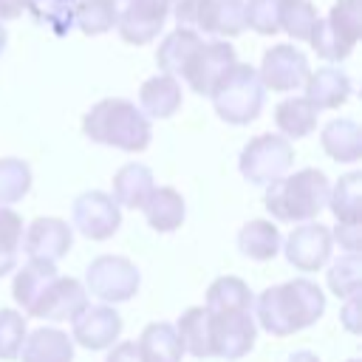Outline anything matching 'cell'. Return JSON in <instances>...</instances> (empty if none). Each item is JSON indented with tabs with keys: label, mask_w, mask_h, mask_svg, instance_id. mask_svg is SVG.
Segmentation results:
<instances>
[{
	"label": "cell",
	"mask_w": 362,
	"mask_h": 362,
	"mask_svg": "<svg viewBox=\"0 0 362 362\" xmlns=\"http://www.w3.org/2000/svg\"><path fill=\"white\" fill-rule=\"evenodd\" d=\"M255 322L272 337H291L311 328L325 314V294L308 277H294L263 288L255 300Z\"/></svg>",
	"instance_id": "6da1fadb"
},
{
	"label": "cell",
	"mask_w": 362,
	"mask_h": 362,
	"mask_svg": "<svg viewBox=\"0 0 362 362\" xmlns=\"http://www.w3.org/2000/svg\"><path fill=\"white\" fill-rule=\"evenodd\" d=\"M82 133L105 147H116L124 153H141L150 147L153 124L130 99H99L82 116Z\"/></svg>",
	"instance_id": "7a4b0ae2"
},
{
	"label": "cell",
	"mask_w": 362,
	"mask_h": 362,
	"mask_svg": "<svg viewBox=\"0 0 362 362\" xmlns=\"http://www.w3.org/2000/svg\"><path fill=\"white\" fill-rule=\"evenodd\" d=\"M328 192H331V184L325 173L317 167H305L266 184L263 204L274 221L303 223V221H314L328 206Z\"/></svg>",
	"instance_id": "3957f363"
},
{
	"label": "cell",
	"mask_w": 362,
	"mask_h": 362,
	"mask_svg": "<svg viewBox=\"0 0 362 362\" xmlns=\"http://www.w3.org/2000/svg\"><path fill=\"white\" fill-rule=\"evenodd\" d=\"M212 107L215 113L226 122V124H249L260 116L263 102H266V88L260 82L257 68H252L249 62H232L223 76L215 82V88L209 90Z\"/></svg>",
	"instance_id": "277c9868"
},
{
	"label": "cell",
	"mask_w": 362,
	"mask_h": 362,
	"mask_svg": "<svg viewBox=\"0 0 362 362\" xmlns=\"http://www.w3.org/2000/svg\"><path fill=\"white\" fill-rule=\"evenodd\" d=\"M291 164H294V147L291 139H286L283 133H260L249 139L238 158L240 175L255 187H266L277 181L291 170Z\"/></svg>",
	"instance_id": "5b68a950"
},
{
	"label": "cell",
	"mask_w": 362,
	"mask_h": 362,
	"mask_svg": "<svg viewBox=\"0 0 362 362\" xmlns=\"http://www.w3.org/2000/svg\"><path fill=\"white\" fill-rule=\"evenodd\" d=\"M170 14L178 25L198 34L238 37L246 28L243 0H175Z\"/></svg>",
	"instance_id": "8992f818"
},
{
	"label": "cell",
	"mask_w": 362,
	"mask_h": 362,
	"mask_svg": "<svg viewBox=\"0 0 362 362\" xmlns=\"http://www.w3.org/2000/svg\"><path fill=\"white\" fill-rule=\"evenodd\" d=\"M139 286H141V274L136 263L122 255H99L85 269V291L110 305L133 300Z\"/></svg>",
	"instance_id": "52a82bcc"
},
{
	"label": "cell",
	"mask_w": 362,
	"mask_h": 362,
	"mask_svg": "<svg viewBox=\"0 0 362 362\" xmlns=\"http://www.w3.org/2000/svg\"><path fill=\"white\" fill-rule=\"evenodd\" d=\"M280 252L286 255V260L297 272H320L328 263L331 252H334L331 229L325 223H320L317 218L314 221H303L280 243Z\"/></svg>",
	"instance_id": "ba28073f"
},
{
	"label": "cell",
	"mask_w": 362,
	"mask_h": 362,
	"mask_svg": "<svg viewBox=\"0 0 362 362\" xmlns=\"http://www.w3.org/2000/svg\"><path fill=\"white\" fill-rule=\"evenodd\" d=\"M71 218H74V229L88 240H107L122 226V206L113 201L110 192L88 189L76 195Z\"/></svg>",
	"instance_id": "9c48e42d"
},
{
	"label": "cell",
	"mask_w": 362,
	"mask_h": 362,
	"mask_svg": "<svg viewBox=\"0 0 362 362\" xmlns=\"http://www.w3.org/2000/svg\"><path fill=\"white\" fill-rule=\"evenodd\" d=\"M232 62H235V48H232V42L226 37L201 40L198 48L192 51V57L187 59V65L181 71V79L198 96H209V90L215 88V82L223 76V71Z\"/></svg>",
	"instance_id": "30bf717a"
},
{
	"label": "cell",
	"mask_w": 362,
	"mask_h": 362,
	"mask_svg": "<svg viewBox=\"0 0 362 362\" xmlns=\"http://www.w3.org/2000/svg\"><path fill=\"white\" fill-rule=\"evenodd\" d=\"M311 65H308V57L294 48L291 42H280V45H272L263 59H260V82L266 90H277V93H288V90H297L303 88L305 76H308Z\"/></svg>",
	"instance_id": "8fae6325"
},
{
	"label": "cell",
	"mask_w": 362,
	"mask_h": 362,
	"mask_svg": "<svg viewBox=\"0 0 362 362\" xmlns=\"http://www.w3.org/2000/svg\"><path fill=\"white\" fill-rule=\"evenodd\" d=\"M255 339H257V322L252 308L212 314V356L235 362L255 348Z\"/></svg>",
	"instance_id": "7c38bea8"
},
{
	"label": "cell",
	"mask_w": 362,
	"mask_h": 362,
	"mask_svg": "<svg viewBox=\"0 0 362 362\" xmlns=\"http://www.w3.org/2000/svg\"><path fill=\"white\" fill-rule=\"evenodd\" d=\"M173 3L175 0H127V6L119 8V20H116L119 37L130 45L153 42L164 28Z\"/></svg>",
	"instance_id": "4fadbf2b"
},
{
	"label": "cell",
	"mask_w": 362,
	"mask_h": 362,
	"mask_svg": "<svg viewBox=\"0 0 362 362\" xmlns=\"http://www.w3.org/2000/svg\"><path fill=\"white\" fill-rule=\"evenodd\" d=\"M122 334V317L110 303L85 305L71 320V339L88 351H107Z\"/></svg>",
	"instance_id": "5bb4252c"
},
{
	"label": "cell",
	"mask_w": 362,
	"mask_h": 362,
	"mask_svg": "<svg viewBox=\"0 0 362 362\" xmlns=\"http://www.w3.org/2000/svg\"><path fill=\"white\" fill-rule=\"evenodd\" d=\"M74 246V226L54 215H40L23 229V252L37 260H62Z\"/></svg>",
	"instance_id": "9a60e30c"
},
{
	"label": "cell",
	"mask_w": 362,
	"mask_h": 362,
	"mask_svg": "<svg viewBox=\"0 0 362 362\" xmlns=\"http://www.w3.org/2000/svg\"><path fill=\"white\" fill-rule=\"evenodd\" d=\"M88 303L90 300H88V291H85L82 280L57 274L54 283L34 303L28 317H40V320H51V322H65V320H74Z\"/></svg>",
	"instance_id": "2e32d148"
},
{
	"label": "cell",
	"mask_w": 362,
	"mask_h": 362,
	"mask_svg": "<svg viewBox=\"0 0 362 362\" xmlns=\"http://www.w3.org/2000/svg\"><path fill=\"white\" fill-rule=\"evenodd\" d=\"M305 99L317 107V110H337L342 107L351 93H354V85H351V76L334 65H325V68H317V71H308L305 82Z\"/></svg>",
	"instance_id": "e0dca14e"
},
{
	"label": "cell",
	"mask_w": 362,
	"mask_h": 362,
	"mask_svg": "<svg viewBox=\"0 0 362 362\" xmlns=\"http://www.w3.org/2000/svg\"><path fill=\"white\" fill-rule=\"evenodd\" d=\"M184 102L181 82L173 74H156L139 88V107L147 119H170Z\"/></svg>",
	"instance_id": "ac0fdd59"
},
{
	"label": "cell",
	"mask_w": 362,
	"mask_h": 362,
	"mask_svg": "<svg viewBox=\"0 0 362 362\" xmlns=\"http://www.w3.org/2000/svg\"><path fill=\"white\" fill-rule=\"evenodd\" d=\"M156 187V178H153V170L141 161H127L124 167L116 170L113 175V201L119 206H127V209H141L147 195L153 192Z\"/></svg>",
	"instance_id": "d6986e66"
},
{
	"label": "cell",
	"mask_w": 362,
	"mask_h": 362,
	"mask_svg": "<svg viewBox=\"0 0 362 362\" xmlns=\"http://www.w3.org/2000/svg\"><path fill=\"white\" fill-rule=\"evenodd\" d=\"M147 226L156 232H175L184 218H187V204L184 195L173 187H153V192L147 195L144 206H141Z\"/></svg>",
	"instance_id": "ffe728a7"
},
{
	"label": "cell",
	"mask_w": 362,
	"mask_h": 362,
	"mask_svg": "<svg viewBox=\"0 0 362 362\" xmlns=\"http://www.w3.org/2000/svg\"><path fill=\"white\" fill-rule=\"evenodd\" d=\"M14 283H11V294H14V303L28 314L34 308V303L42 297V291L54 283V277L59 274L57 272V263L51 260H37V257H28V263L23 269H14Z\"/></svg>",
	"instance_id": "44dd1931"
},
{
	"label": "cell",
	"mask_w": 362,
	"mask_h": 362,
	"mask_svg": "<svg viewBox=\"0 0 362 362\" xmlns=\"http://www.w3.org/2000/svg\"><path fill=\"white\" fill-rule=\"evenodd\" d=\"M23 362H74V339L59 328H37L25 334Z\"/></svg>",
	"instance_id": "7402d4cb"
},
{
	"label": "cell",
	"mask_w": 362,
	"mask_h": 362,
	"mask_svg": "<svg viewBox=\"0 0 362 362\" xmlns=\"http://www.w3.org/2000/svg\"><path fill=\"white\" fill-rule=\"evenodd\" d=\"M320 144L337 164H356L362 158V130L354 119H331L320 133Z\"/></svg>",
	"instance_id": "603a6c76"
},
{
	"label": "cell",
	"mask_w": 362,
	"mask_h": 362,
	"mask_svg": "<svg viewBox=\"0 0 362 362\" xmlns=\"http://www.w3.org/2000/svg\"><path fill=\"white\" fill-rule=\"evenodd\" d=\"M175 334L184 345V354L195 359L212 356V314L204 305H189L175 322Z\"/></svg>",
	"instance_id": "cb8c5ba5"
},
{
	"label": "cell",
	"mask_w": 362,
	"mask_h": 362,
	"mask_svg": "<svg viewBox=\"0 0 362 362\" xmlns=\"http://www.w3.org/2000/svg\"><path fill=\"white\" fill-rule=\"evenodd\" d=\"M280 243H283L280 229L272 221H266V218L246 221L240 226V232H238V249H240V255L249 257V260H257V263L277 257L280 255Z\"/></svg>",
	"instance_id": "d4e9b609"
},
{
	"label": "cell",
	"mask_w": 362,
	"mask_h": 362,
	"mask_svg": "<svg viewBox=\"0 0 362 362\" xmlns=\"http://www.w3.org/2000/svg\"><path fill=\"white\" fill-rule=\"evenodd\" d=\"M136 345H139L144 362H181V356H184V345L175 334V325L164 322V320L144 325Z\"/></svg>",
	"instance_id": "484cf974"
},
{
	"label": "cell",
	"mask_w": 362,
	"mask_h": 362,
	"mask_svg": "<svg viewBox=\"0 0 362 362\" xmlns=\"http://www.w3.org/2000/svg\"><path fill=\"white\" fill-rule=\"evenodd\" d=\"M320 110L305 96H288L274 107V124L286 139H305L317 130Z\"/></svg>",
	"instance_id": "4316f807"
},
{
	"label": "cell",
	"mask_w": 362,
	"mask_h": 362,
	"mask_svg": "<svg viewBox=\"0 0 362 362\" xmlns=\"http://www.w3.org/2000/svg\"><path fill=\"white\" fill-rule=\"evenodd\" d=\"M204 37L192 28H184L178 25L175 31H170L161 42H158V51H156V65L161 74H173V76H181L187 59L192 57V51L198 48Z\"/></svg>",
	"instance_id": "83f0119b"
},
{
	"label": "cell",
	"mask_w": 362,
	"mask_h": 362,
	"mask_svg": "<svg viewBox=\"0 0 362 362\" xmlns=\"http://www.w3.org/2000/svg\"><path fill=\"white\" fill-rule=\"evenodd\" d=\"M252 288L235 277V274H223V277H215L206 288V300H204V308L209 314H223V311H246L252 308Z\"/></svg>",
	"instance_id": "f1b7e54d"
},
{
	"label": "cell",
	"mask_w": 362,
	"mask_h": 362,
	"mask_svg": "<svg viewBox=\"0 0 362 362\" xmlns=\"http://www.w3.org/2000/svg\"><path fill=\"white\" fill-rule=\"evenodd\" d=\"M362 173H345L328 192V206L337 221H362Z\"/></svg>",
	"instance_id": "f546056e"
},
{
	"label": "cell",
	"mask_w": 362,
	"mask_h": 362,
	"mask_svg": "<svg viewBox=\"0 0 362 362\" xmlns=\"http://www.w3.org/2000/svg\"><path fill=\"white\" fill-rule=\"evenodd\" d=\"M116 20H119V0H76L74 25L82 34L88 37L105 34L116 28Z\"/></svg>",
	"instance_id": "4dcf8cb0"
},
{
	"label": "cell",
	"mask_w": 362,
	"mask_h": 362,
	"mask_svg": "<svg viewBox=\"0 0 362 362\" xmlns=\"http://www.w3.org/2000/svg\"><path fill=\"white\" fill-rule=\"evenodd\" d=\"M305 42L317 51V57H322V59H328V62H342V59H348V57L354 54V48H356V42L345 40L325 17H317V23H314V28H311V34H308Z\"/></svg>",
	"instance_id": "1f68e13d"
},
{
	"label": "cell",
	"mask_w": 362,
	"mask_h": 362,
	"mask_svg": "<svg viewBox=\"0 0 362 362\" xmlns=\"http://www.w3.org/2000/svg\"><path fill=\"white\" fill-rule=\"evenodd\" d=\"M31 189V167L23 158L6 156L0 158V204L11 206L17 201H23Z\"/></svg>",
	"instance_id": "d6a6232c"
},
{
	"label": "cell",
	"mask_w": 362,
	"mask_h": 362,
	"mask_svg": "<svg viewBox=\"0 0 362 362\" xmlns=\"http://www.w3.org/2000/svg\"><path fill=\"white\" fill-rule=\"evenodd\" d=\"M25 11L45 28H51L57 37H65L74 28V8L76 0H23Z\"/></svg>",
	"instance_id": "836d02e7"
},
{
	"label": "cell",
	"mask_w": 362,
	"mask_h": 362,
	"mask_svg": "<svg viewBox=\"0 0 362 362\" xmlns=\"http://www.w3.org/2000/svg\"><path fill=\"white\" fill-rule=\"evenodd\" d=\"M20 246H23V218L11 206L0 204V277L17 269Z\"/></svg>",
	"instance_id": "e575fe53"
},
{
	"label": "cell",
	"mask_w": 362,
	"mask_h": 362,
	"mask_svg": "<svg viewBox=\"0 0 362 362\" xmlns=\"http://www.w3.org/2000/svg\"><path fill=\"white\" fill-rule=\"evenodd\" d=\"M359 280H362V257H359V252H345L328 266V288L339 300L356 294L359 291Z\"/></svg>",
	"instance_id": "d590c367"
},
{
	"label": "cell",
	"mask_w": 362,
	"mask_h": 362,
	"mask_svg": "<svg viewBox=\"0 0 362 362\" xmlns=\"http://www.w3.org/2000/svg\"><path fill=\"white\" fill-rule=\"evenodd\" d=\"M317 23V8L311 0H280V31L291 40L305 42Z\"/></svg>",
	"instance_id": "8d00e7d4"
},
{
	"label": "cell",
	"mask_w": 362,
	"mask_h": 362,
	"mask_svg": "<svg viewBox=\"0 0 362 362\" xmlns=\"http://www.w3.org/2000/svg\"><path fill=\"white\" fill-rule=\"evenodd\" d=\"M25 317L17 308H0V362H14L25 339Z\"/></svg>",
	"instance_id": "74e56055"
},
{
	"label": "cell",
	"mask_w": 362,
	"mask_h": 362,
	"mask_svg": "<svg viewBox=\"0 0 362 362\" xmlns=\"http://www.w3.org/2000/svg\"><path fill=\"white\" fill-rule=\"evenodd\" d=\"M243 14L246 28H252L255 34L272 37L280 31V0H249L243 3Z\"/></svg>",
	"instance_id": "f35d334b"
},
{
	"label": "cell",
	"mask_w": 362,
	"mask_h": 362,
	"mask_svg": "<svg viewBox=\"0 0 362 362\" xmlns=\"http://www.w3.org/2000/svg\"><path fill=\"white\" fill-rule=\"evenodd\" d=\"M345 40L359 42L362 37V0H337L325 17Z\"/></svg>",
	"instance_id": "ab89813d"
},
{
	"label": "cell",
	"mask_w": 362,
	"mask_h": 362,
	"mask_svg": "<svg viewBox=\"0 0 362 362\" xmlns=\"http://www.w3.org/2000/svg\"><path fill=\"white\" fill-rule=\"evenodd\" d=\"M331 240H337L339 249H345V252H359V246H362V221H337V226L331 229Z\"/></svg>",
	"instance_id": "60d3db41"
},
{
	"label": "cell",
	"mask_w": 362,
	"mask_h": 362,
	"mask_svg": "<svg viewBox=\"0 0 362 362\" xmlns=\"http://www.w3.org/2000/svg\"><path fill=\"white\" fill-rule=\"evenodd\" d=\"M105 362H144V359H141L139 345L130 342V339H124V342H113V345L107 348Z\"/></svg>",
	"instance_id": "b9f144b4"
},
{
	"label": "cell",
	"mask_w": 362,
	"mask_h": 362,
	"mask_svg": "<svg viewBox=\"0 0 362 362\" xmlns=\"http://www.w3.org/2000/svg\"><path fill=\"white\" fill-rule=\"evenodd\" d=\"M356 314H359V291L351 294V297H345V305H342V311H339V317H342V322H345V328H348L351 334L359 331V320H356Z\"/></svg>",
	"instance_id": "7bdbcfd3"
},
{
	"label": "cell",
	"mask_w": 362,
	"mask_h": 362,
	"mask_svg": "<svg viewBox=\"0 0 362 362\" xmlns=\"http://www.w3.org/2000/svg\"><path fill=\"white\" fill-rule=\"evenodd\" d=\"M25 11L23 0H0V20H17Z\"/></svg>",
	"instance_id": "ee69618b"
},
{
	"label": "cell",
	"mask_w": 362,
	"mask_h": 362,
	"mask_svg": "<svg viewBox=\"0 0 362 362\" xmlns=\"http://www.w3.org/2000/svg\"><path fill=\"white\" fill-rule=\"evenodd\" d=\"M288 362H320V356L311 354V351H294V354L288 356Z\"/></svg>",
	"instance_id": "f6af8a7d"
},
{
	"label": "cell",
	"mask_w": 362,
	"mask_h": 362,
	"mask_svg": "<svg viewBox=\"0 0 362 362\" xmlns=\"http://www.w3.org/2000/svg\"><path fill=\"white\" fill-rule=\"evenodd\" d=\"M6 42H8V34H6V28H3V20H0V54L6 51Z\"/></svg>",
	"instance_id": "bcb514c9"
},
{
	"label": "cell",
	"mask_w": 362,
	"mask_h": 362,
	"mask_svg": "<svg viewBox=\"0 0 362 362\" xmlns=\"http://www.w3.org/2000/svg\"><path fill=\"white\" fill-rule=\"evenodd\" d=\"M348 362H359V359H348Z\"/></svg>",
	"instance_id": "7dc6e473"
}]
</instances>
